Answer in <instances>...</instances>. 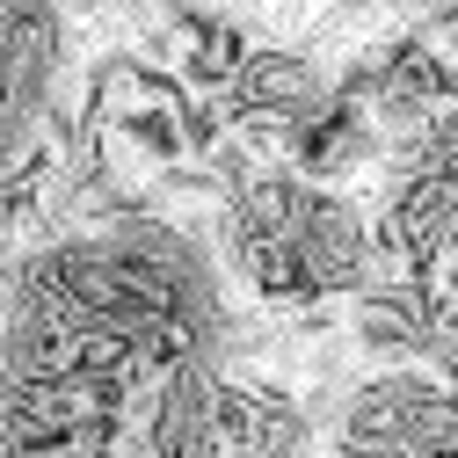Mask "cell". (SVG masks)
Instances as JSON below:
<instances>
[{
    "mask_svg": "<svg viewBox=\"0 0 458 458\" xmlns=\"http://www.w3.org/2000/svg\"><path fill=\"white\" fill-rule=\"evenodd\" d=\"M292 248H299L313 292H320L327 306L357 299V292H364V269H371V248H378L371 197H364V190H306L299 225H292Z\"/></svg>",
    "mask_w": 458,
    "mask_h": 458,
    "instance_id": "cell-1",
    "label": "cell"
},
{
    "mask_svg": "<svg viewBox=\"0 0 458 458\" xmlns=\"http://www.w3.org/2000/svg\"><path fill=\"white\" fill-rule=\"evenodd\" d=\"M437 327V299L429 284H371V292L342 299V335L364 371H393V364H422Z\"/></svg>",
    "mask_w": 458,
    "mask_h": 458,
    "instance_id": "cell-2",
    "label": "cell"
},
{
    "mask_svg": "<svg viewBox=\"0 0 458 458\" xmlns=\"http://www.w3.org/2000/svg\"><path fill=\"white\" fill-rule=\"evenodd\" d=\"M327 59L320 51H306V44H255V59L241 66V81H233V124L241 117H299L306 102H320L327 95Z\"/></svg>",
    "mask_w": 458,
    "mask_h": 458,
    "instance_id": "cell-3",
    "label": "cell"
}]
</instances>
